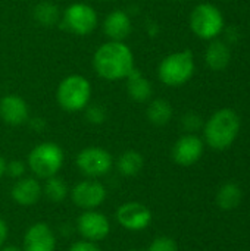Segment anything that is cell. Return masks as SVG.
Wrapping results in <instances>:
<instances>
[{
  "label": "cell",
  "instance_id": "cell-4",
  "mask_svg": "<svg viewBox=\"0 0 250 251\" xmlns=\"http://www.w3.org/2000/svg\"><path fill=\"white\" fill-rule=\"evenodd\" d=\"M91 84L90 81L78 74L65 76L56 88V101L60 109L75 113L84 110L90 104Z\"/></svg>",
  "mask_w": 250,
  "mask_h": 251
},
{
  "label": "cell",
  "instance_id": "cell-21",
  "mask_svg": "<svg viewBox=\"0 0 250 251\" xmlns=\"http://www.w3.org/2000/svg\"><path fill=\"white\" fill-rule=\"evenodd\" d=\"M172 115H174L172 106L165 99H155V100H152L149 103L147 109H146L147 121L152 125H155V126H165L172 119Z\"/></svg>",
  "mask_w": 250,
  "mask_h": 251
},
{
  "label": "cell",
  "instance_id": "cell-9",
  "mask_svg": "<svg viewBox=\"0 0 250 251\" xmlns=\"http://www.w3.org/2000/svg\"><path fill=\"white\" fill-rule=\"evenodd\" d=\"M69 197L78 209L94 210L105 203L108 197V190L100 181L87 178L72 187V190L69 191Z\"/></svg>",
  "mask_w": 250,
  "mask_h": 251
},
{
  "label": "cell",
  "instance_id": "cell-28",
  "mask_svg": "<svg viewBox=\"0 0 250 251\" xmlns=\"http://www.w3.org/2000/svg\"><path fill=\"white\" fill-rule=\"evenodd\" d=\"M68 251H102L100 247L97 246V243L93 241H87V240H81V241H75L71 244V247Z\"/></svg>",
  "mask_w": 250,
  "mask_h": 251
},
{
  "label": "cell",
  "instance_id": "cell-16",
  "mask_svg": "<svg viewBox=\"0 0 250 251\" xmlns=\"http://www.w3.org/2000/svg\"><path fill=\"white\" fill-rule=\"evenodd\" d=\"M133 31L131 16L121 9L112 10L103 21V32L112 41H124Z\"/></svg>",
  "mask_w": 250,
  "mask_h": 251
},
{
  "label": "cell",
  "instance_id": "cell-20",
  "mask_svg": "<svg viewBox=\"0 0 250 251\" xmlns=\"http://www.w3.org/2000/svg\"><path fill=\"white\" fill-rule=\"evenodd\" d=\"M243 200V191L236 182H225L220 187L215 201L222 210H234Z\"/></svg>",
  "mask_w": 250,
  "mask_h": 251
},
{
  "label": "cell",
  "instance_id": "cell-29",
  "mask_svg": "<svg viewBox=\"0 0 250 251\" xmlns=\"http://www.w3.org/2000/svg\"><path fill=\"white\" fill-rule=\"evenodd\" d=\"M28 124L31 126V129L37 131V132H43L44 128H46V121L41 118V116H37V118H32V119H28Z\"/></svg>",
  "mask_w": 250,
  "mask_h": 251
},
{
  "label": "cell",
  "instance_id": "cell-1",
  "mask_svg": "<svg viewBox=\"0 0 250 251\" xmlns=\"http://www.w3.org/2000/svg\"><path fill=\"white\" fill-rule=\"evenodd\" d=\"M93 68L96 74L106 81L127 79L136 68L133 50L124 41L109 40L94 51Z\"/></svg>",
  "mask_w": 250,
  "mask_h": 251
},
{
  "label": "cell",
  "instance_id": "cell-32",
  "mask_svg": "<svg viewBox=\"0 0 250 251\" xmlns=\"http://www.w3.org/2000/svg\"><path fill=\"white\" fill-rule=\"evenodd\" d=\"M0 251H22V247H18V246H3Z\"/></svg>",
  "mask_w": 250,
  "mask_h": 251
},
{
  "label": "cell",
  "instance_id": "cell-30",
  "mask_svg": "<svg viewBox=\"0 0 250 251\" xmlns=\"http://www.w3.org/2000/svg\"><path fill=\"white\" fill-rule=\"evenodd\" d=\"M7 235H9V228L6 225V222L0 218V249L6 244Z\"/></svg>",
  "mask_w": 250,
  "mask_h": 251
},
{
  "label": "cell",
  "instance_id": "cell-10",
  "mask_svg": "<svg viewBox=\"0 0 250 251\" xmlns=\"http://www.w3.org/2000/svg\"><path fill=\"white\" fill-rule=\"evenodd\" d=\"M115 219L124 229L130 232H141L150 226L153 216L146 204L140 201H127L116 209Z\"/></svg>",
  "mask_w": 250,
  "mask_h": 251
},
{
  "label": "cell",
  "instance_id": "cell-35",
  "mask_svg": "<svg viewBox=\"0 0 250 251\" xmlns=\"http://www.w3.org/2000/svg\"><path fill=\"white\" fill-rule=\"evenodd\" d=\"M108 1H113V0H108Z\"/></svg>",
  "mask_w": 250,
  "mask_h": 251
},
{
  "label": "cell",
  "instance_id": "cell-7",
  "mask_svg": "<svg viewBox=\"0 0 250 251\" xmlns=\"http://www.w3.org/2000/svg\"><path fill=\"white\" fill-rule=\"evenodd\" d=\"M75 165L78 171L87 178L99 179L102 176H106L112 171L115 162H113L112 154L106 149L90 146V147L83 149L77 154Z\"/></svg>",
  "mask_w": 250,
  "mask_h": 251
},
{
  "label": "cell",
  "instance_id": "cell-23",
  "mask_svg": "<svg viewBox=\"0 0 250 251\" xmlns=\"http://www.w3.org/2000/svg\"><path fill=\"white\" fill-rule=\"evenodd\" d=\"M41 187H43V196L52 203H60L69 196V188L66 182L57 175L44 179V185Z\"/></svg>",
  "mask_w": 250,
  "mask_h": 251
},
{
  "label": "cell",
  "instance_id": "cell-25",
  "mask_svg": "<svg viewBox=\"0 0 250 251\" xmlns=\"http://www.w3.org/2000/svg\"><path fill=\"white\" fill-rule=\"evenodd\" d=\"M84 110L85 119L91 125H102L106 121V110L102 104H88Z\"/></svg>",
  "mask_w": 250,
  "mask_h": 251
},
{
  "label": "cell",
  "instance_id": "cell-24",
  "mask_svg": "<svg viewBox=\"0 0 250 251\" xmlns=\"http://www.w3.org/2000/svg\"><path fill=\"white\" fill-rule=\"evenodd\" d=\"M146 251H178V246L172 237L161 235L152 240Z\"/></svg>",
  "mask_w": 250,
  "mask_h": 251
},
{
  "label": "cell",
  "instance_id": "cell-19",
  "mask_svg": "<svg viewBox=\"0 0 250 251\" xmlns=\"http://www.w3.org/2000/svg\"><path fill=\"white\" fill-rule=\"evenodd\" d=\"M115 166H116L118 172L122 176L133 178V176H137L143 171V168H144V157L137 150H125L116 159Z\"/></svg>",
  "mask_w": 250,
  "mask_h": 251
},
{
  "label": "cell",
  "instance_id": "cell-6",
  "mask_svg": "<svg viewBox=\"0 0 250 251\" xmlns=\"http://www.w3.org/2000/svg\"><path fill=\"white\" fill-rule=\"evenodd\" d=\"M190 28L202 40H215L224 29L222 12L212 3H200L190 13Z\"/></svg>",
  "mask_w": 250,
  "mask_h": 251
},
{
  "label": "cell",
  "instance_id": "cell-31",
  "mask_svg": "<svg viewBox=\"0 0 250 251\" xmlns=\"http://www.w3.org/2000/svg\"><path fill=\"white\" fill-rule=\"evenodd\" d=\"M6 160H4V157L3 156H0V179L6 175Z\"/></svg>",
  "mask_w": 250,
  "mask_h": 251
},
{
  "label": "cell",
  "instance_id": "cell-15",
  "mask_svg": "<svg viewBox=\"0 0 250 251\" xmlns=\"http://www.w3.org/2000/svg\"><path fill=\"white\" fill-rule=\"evenodd\" d=\"M0 118L10 126H21L29 119V109L27 101L16 96L7 94L0 99Z\"/></svg>",
  "mask_w": 250,
  "mask_h": 251
},
{
  "label": "cell",
  "instance_id": "cell-27",
  "mask_svg": "<svg viewBox=\"0 0 250 251\" xmlns=\"http://www.w3.org/2000/svg\"><path fill=\"white\" fill-rule=\"evenodd\" d=\"M27 168L28 166L25 162H22L19 159H13L6 163V175L12 179H19V178L25 176Z\"/></svg>",
  "mask_w": 250,
  "mask_h": 251
},
{
  "label": "cell",
  "instance_id": "cell-34",
  "mask_svg": "<svg viewBox=\"0 0 250 251\" xmlns=\"http://www.w3.org/2000/svg\"><path fill=\"white\" fill-rule=\"evenodd\" d=\"M177 1H183V0H177Z\"/></svg>",
  "mask_w": 250,
  "mask_h": 251
},
{
  "label": "cell",
  "instance_id": "cell-33",
  "mask_svg": "<svg viewBox=\"0 0 250 251\" xmlns=\"http://www.w3.org/2000/svg\"><path fill=\"white\" fill-rule=\"evenodd\" d=\"M128 251H143V250H128Z\"/></svg>",
  "mask_w": 250,
  "mask_h": 251
},
{
  "label": "cell",
  "instance_id": "cell-26",
  "mask_svg": "<svg viewBox=\"0 0 250 251\" xmlns=\"http://www.w3.org/2000/svg\"><path fill=\"white\" fill-rule=\"evenodd\" d=\"M181 125H183L184 131H187V134H194L196 131L203 128V121H202V116L199 113L187 112L181 118Z\"/></svg>",
  "mask_w": 250,
  "mask_h": 251
},
{
  "label": "cell",
  "instance_id": "cell-18",
  "mask_svg": "<svg viewBox=\"0 0 250 251\" xmlns=\"http://www.w3.org/2000/svg\"><path fill=\"white\" fill-rule=\"evenodd\" d=\"M127 93L134 101L144 103L150 100L153 88L150 81L144 75H141L139 69L134 68V71L127 76Z\"/></svg>",
  "mask_w": 250,
  "mask_h": 251
},
{
  "label": "cell",
  "instance_id": "cell-11",
  "mask_svg": "<svg viewBox=\"0 0 250 251\" xmlns=\"http://www.w3.org/2000/svg\"><path fill=\"white\" fill-rule=\"evenodd\" d=\"M77 231L83 240L100 243L111 234V222L108 216L97 209L83 210L77 219Z\"/></svg>",
  "mask_w": 250,
  "mask_h": 251
},
{
  "label": "cell",
  "instance_id": "cell-22",
  "mask_svg": "<svg viewBox=\"0 0 250 251\" xmlns=\"http://www.w3.org/2000/svg\"><path fill=\"white\" fill-rule=\"evenodd\" d=\"M32 16L34 21L41 26H55L62 18L59 7L50 0H41L40 3H37L32 10Z\"/></svg>",
  "mask_w": 250,
  "mask_h": 251
},
{
  "label": "cell",
  "instance_id": "cell-2",
  "mask_svg": "<svg viewBox=\"0 0 250 251\" xmlns=\"http://www.w3.org/2000/svg\"><path fill=\"white\" fill-rule=\"evenodd\" d=\"M240 132V118L236 110L224 107L217 110L206 124H203V135L206 144L214 150H225L231 147Z\"/></svg>",
  "mask_w": 250,
  "mask_h": 251
},
{
  "label": "cell",
  "instance_id": "cell-8",
  "mask_svg": "<svg viewBox=\"0 0 250 251\" xmlns=\"http://www.w3.org/2000/svg\"><path fill=\"white\" fill-rule=\"evenodd\" d=\"M62 24L75 35H88L96 29L99 18L93 6L87 3H72L65 9Z\"/></svg>",
  "mask_w": 250,
  "mask_h": 251
},
{
  "label": "cell",
  "instance_id": "cell-12",
  "mask_svg": "<svg viewBox=\"0 0 250 251\" xmlns=\"http://www.w3.org/2000/svg\"><path fill=\"white\" fill-rule=\"evenodd\" d=\"M205 144L196 134H186L180 137L172 147V160L180 166H193L203 154Z\"/></svg>",
  "mask_w": 250,
  "mask_h": 251
},
{
  "label": "cell",
  "instance_id": "cell-13",
  "mask_svg": "<svg viewBox=\"0 0 250 251\" xmlns=\"http://www.w3.org/2000/svg\"><path fill=\"white\" fill-rule=\"evenodd\" d=\"M22 251H56V235L44 222H35L24 234Z\"/></svg>",
  "mask_w": 250,
  "mask_h": 251
},
{
  "label": "cell",
  "instance_id": "cell-14",
  "mask_svg": "<svg viewBox=\"0 0 250 251\" xmlns=\"http://www.w3.org/2000/svg\"><path fill=\"white\" fill-rule=\"evenodd\" d=\"M12 200L22 207H31L43 197V187L35 176H22L10 188Z\"/></svg>",
  "mask_w": 250,
  "mask_h": 251
},
{
  "label": "cell",
  "instance_id": "cell-17",
  "mask_svg": "<svg viewBox=\"0 0 250 251\" xmlns=\"http://www.w3.org/2000/svg\"><path fill=\"white\" fill-rule=\"evenodd\" d=\"M205 62L212 71H224L231 62V50H230V47L221 40H214L206 47Z\"/></svg>",
  "mask_w": 250,
  "mask_h": 251
},
{
  "label": "cell",
  "instance_id": "cell-5",
  "mask_svg": "<svg viewBox=\"0 0 250 251\" xmlns=\"http://www.w3.org/2000/svg\"><path fill=\"white\" fill-rule=\"evenodd\" d=\"M194 68L193 53L190 50H181L162 59L158 66V76L167 87H181L192 79Z\"/></svg>",
  "mask_w": 250,
  "mask_h": 251
},
{
  "label": "cell",
  "instance_id": "cell-3",
  "mask_svg": "<svg viewBox=\"0 0 250 251\" xmlns=\"http://www.w3.org/2000/svg\"><path fill=\"white\" fill-rule=\"evenodd\" d=\"M65 162L62 147L53 141H44L31 149L27 157V166L37 179H47L59 174Z\"/></svg>",
  "mask_w": 250,
  "mask_h": 251
}]
</instances>
